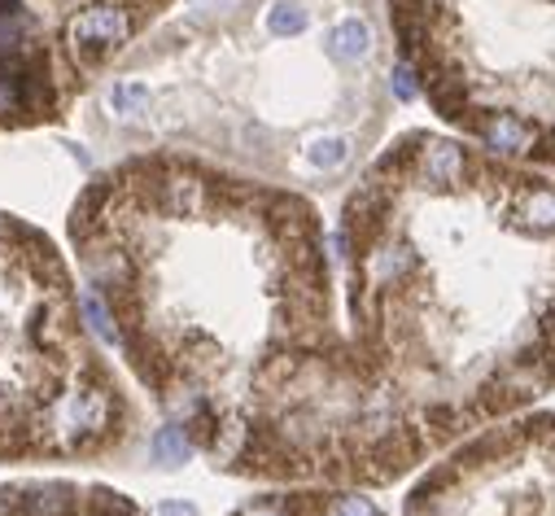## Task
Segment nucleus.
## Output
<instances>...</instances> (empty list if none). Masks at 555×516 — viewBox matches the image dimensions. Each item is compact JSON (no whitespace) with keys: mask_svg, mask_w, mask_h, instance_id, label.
I'll return each mask as SVG.
<instances>
[{"mask_svg":"<svg viewBox=\"0 0 555 516\" xmlns=\"http://www.w3.org/2000/svg\"><path fill=\"white\" fill-rule=\"evenodd\" d=\"M402 516H555V412H516L438 455Z\"/></svg>","mask_w":555,"mask_h":516,"instance_id":"423d86ee","label":"nucleus"},{"mask_svg":"<svg viewBox=\"0 0 555 516\" xmlns=\"http://www.w3.org/2000/svg\"><path fill=\"white\" fill-rule=\"evenodd\" d=\"M92 83L49 0H0V132L62 122Z\"/></svg>","mask_w":555,"mask_h":516,"instance_id":"0eeeda50","label":"nucleus"},{"mask_svg":"<svg viewBox=\"0 0 555 516\" xmlns=\"http://www.w3.org/2000/svg\"><path fill=\"white\" fill-rule=\"evenodd\" d=\"M66 236L96 337L215 468L376 490L367 385L307 193L141 150L79 189Z\"/></svg>","mask_w":555,"mask_h":516,"instance_id":"f257e3e1","label":"nucleus"},{"mask_svg":"<svg viewBox=\"0 0 555 516\" xmlns=\"http://www.w3.org/2000/svg\"><path fill=\"white\" fill-rule=\"evenodd\" d=\"M232 516H385V512L354 486H294L249 499Z\"/></svg>","mask_w":555,"mask_h":516,"instance_id":"9d476101","label":"nucleus"},{"mask_svg":"<svg viewBox=\"0 0 555 516\" xmlns=\"http://www.w3.org/2000/svg\"><path fill=\"white\" fill-rule=\"evenodd\" d=\"M393 75L385 0H197L105 70L96 118L154 150L333 189L380 137Z\"/></svg>","mask_w":555,"mask_h":516,"instance_id":"7ed1b4c3","label":"nucleus"},{"mask_svg":"<svg viewBox=\"0 0 555 516\" xmlns=\"http://www.w3.org/2000/svg\"><path fill=\"white\" fill-rule=\"evenodd\" d=\"M0 516H141V507L105 486L10 481L0 486Z\"/></svg>","mask_w":555,"mask_h":516,"instance_id":"1a4fd4ad","label":"nucleus"},{"mask_svg":"<svg viewBox=\"0 0 555 516\" xmlns=\"http://www.w3.org/2000/svg\"><path fill=\"white\" fill-rule=\"evenodd\" d=\"M333 249L376 490L555 390V171L411 127L350 184Z\"/></svg>","mask_w":555,"mask_h":516,"instance_id":"f03ea898","label":"nucleus"},{"mask_svg":"<svg viewBox=\"0 0 555 516\" xmlns=\"http://www.w3.org/2000/svg\"><path fill=\"white\" fill-rule=\"evenodd\" d=\"M49 5L70 27V40H75L83 66L96 79H105V70L135 40L154 31L176 10V0H49Z\"/></svg>","mask_w":555,"mask_h":516,"instance_id":"6e6552de","label":"nucleus"},{"mask_svg":"<svg viewBox=\"0 0 555 516\" xmlns=\"http://www.w3.org/2000/svg\"><path fill=\"white\" fill-rule=\"evenodd\" d=\"M398 70L455 137L555 171V0H385Z\"/></svg>","mask_w":555,"mask_h":516,"instance_id":"39448f33","label":"nucleus"},{"mask_svg":"<svg viewBox=\"0 0 555 516\" xmlns=\"http://www.w3.org/2000/svg\"><path fill=\"white\" fill-rule=\"evenodd\" d=\"M150 455H154L158 464H184V460L193 455V438H189L180 425H163V429L154 434V442H150Z\"/></svg>","mask_w":555,"mask_h":516,"instance_id":"9b49d317","label":"nucleus"},{"mask_svg":"<svg viewBox=\"0 0 555 516\" xmlns=\"http://www.w3.org/2000/svg\"><path fill=\"white\" fill-rule=\"evenodd\" d=\"M158 512H163V516H197V507H193V503H163Z\"/></svg>","mask_w":555,"mask_h":516,"instance_id":"f8f14e48","label":"nucleus"},{"mask_svg":"<svg viewBox=\"0 0 555 516\" xmlns=\"http://www.w3.org/2000/svg\"><path fill=\"white\" fill-rule=\"evenodd\" d=\"M83 315L53 236L0 210V460H88L127 438L131 403Z\"/></svg>","mask_w":555,"mask_h":516,"instance_id":"20e7f679","label":"nucleus"}]
</instances>
